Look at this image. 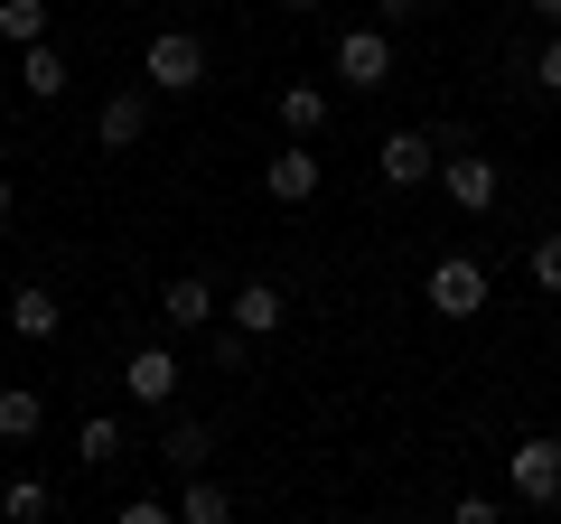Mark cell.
I'll return each instance as SVG.
<instances>
[{"instance_id":"cell-17","label":"cell","mask_w":561,"mask_h":524,"mask_svg":"<svg viewBox=\"0 0 561 524\" xmlns=\"http://www.w3.org/2000/svg\"><path fill=\"white\" fill-rule=\"evenodd\" d=\"M179 515H187V524H225V515H234V497H225V487L206 478V468H187V487H179Z\"/></svg>"},{"instance_id":"cell-6","label":"cell","mask_w":561,"mask_h":524,"mask_svg":"<svg viewBox=\"0 0 561 524\" xmlns=\"http://www.w3.org/2000/svg\"><path fill=\"white\" fill-rule=\"evenodd\" d=\"M337 76L356 84V94H375V84L393 76V38H383V29H346L337 38Z\"/></svg>"},{"instance_id":"cell-1","label":"cell","mask_w":561,"mask_h":524,"mask_svg":"<svg viewBox=\"0 0 561 524\" xmlns=\"http://www.w3.org/2000/svg\"><path fill=\"white\" fill-rule=\"evenodd\" d=\"M505 497L515 505H561V441L552 431H534V441L505 449Z\"/></svg>"},{"instance_id":"cell-19","label":"cell","mask_w":561,"mask_h":524,"mask_svg":"<svg viewBox=\"0 0 561 524\" xmlns=\"http://www.w3.org/2000/svg\"><path fill=\"white\" fill-rule=\"evenodd\" d=\"M47 505H57V497H47V478H10V487H0V515H10V524H38Z\"/></svg>"},{"instance_id":"cell-12","label":"cell","mask_w":561,"mask_h":524,"mask_svg":"<svg viewBox=\"0 0 561 524\" xmlns=\"http://www.w3.org/2000/svg\"><path fill=\"white\" fill-rule=\"evenodd\" d=\"M57 319H66V309H57V291H47V282H20V291H10V328H20L28 346L57 338Z\"/></svg>"},{"instance_id":"cell-26","label":"cell","mask_w":561,"mask_h":524,"mask_svg":"<svg viewBox=\"0 0 561 524\" xmlns=\"http://www.w3.org/2000/svg\"><path fill=\"white\" fill-rule=\"evenodd\" d=\"M524 10H534V20H542V29H561V0H524Z\"/></svg>"},{"instance_id":"cell-4","label":"cell","mask_w":561,"mask_h":524,"mask_svg":"<svg viewBox=\"0 0 561 524\" xmlns=\"http://www.w3.org/2000/svg\"><path fill=\"white\" fill-rule=\"evenodd\" d=\"M440 187H449V206L486 216V206H496V187H505V169H496V160H478V150H449V160H440Z\"/></svg>"},{"instance_id":"cell-16","label":"cell","mask_w":561,"mask_h":524,"mask_svg":"<svg viewBox=\"0 0 561 524\" xmlns=\"http://www.w3.org/2000/svg\"><path fill=\"white\" fill-rule=\"evenodd\" d=\"M20 84H28L38 103H57V94H66V57H57L47 38H28V47H20Z\"/></svg>"},{"instance_id":"cell-14","label":"cell","mask_w":561,"mask_h":524,"mask_svg":"<svg viewBox=\"0 0 561 524\" xmlns=\"http://www.w3.org/2000/svg\"><path fill=\"white\" fill-rule=\"evenodd\" d=\"M280 132H290V141H319L328 132V94L319 84H280Z\"/></svg>"},{"instance_id":"cell-11","label":"cell","mask_w":561,"mask_h":524,"mask_svg":"<svg viewBox=\"0 0 561 524\" xmlns=\"http://www.w3.org/2000/svg\"><path fill=\"white\" fill-rule=\"evenodd\" d=\"M140 132H150V94H131V84H122V94L94 113V141H103V150H131Z\"/></svg>"},{"instance_id":"cell-27","label":"cell","mask_w":561,"mask_h":524,"mask_svg":"<svg viewBox=\"0 0 561 524\" xmlns=\"http://www.w3.org/2000/svg\"><path fill=\"white\" fill-rule=\"evenodd\" d=\"M10 206H20V187H10V169H0V225H10Z\"/></svg>"},{"instance_id":"cell-18","label":"cell","mask_w":561,"mask_h":524,"mask_svg":"<svg viewBox=\"0 0 561 524\" xmlns=\"http://www.w3.org/2000/svg\"><path fill=\"white\" fill-rule=\"evenodd\" d=\"M206 356H216L225 375H243V365H253V328H234V319H216V328H206Z\"/></svg>"},{"instance_id":"cell-9","label":"cell","mask_w":561,"mask_h":524,"mask_svg":"<svg viewBox=\"0 0 561 524\" xmlns=\"http://www.w3.org/2000/svg\"><path fill=\"white\" fill-rule=\"evenodd\" d=\"M122 384H131V403H150V412L179 403V356H169V346H131V375Z\"/></svg>"},{"instance_id":"cell-21","label":"cell","mask_w":561,"mask_h":524,"mask_svg":"<svg viewBox=\"0 0 561 524\" xmlns=\"http://www.w3.org/2000/svg\"><path fill=\"white\" fill-rule=\"evenodd\" d=\"M76 449H84V459H122V422H113V412H94V422L76 431Z\"/></svg>"},{"instance_id":"cell-8","label":"cell","mask_w":561,"mask_h":524,"mask_svg":"<svg viewBox=\"0 0 561 524\" xmlns=\"http://www.w3.org/2000/svg\"><path fill=\"white\" fill-rule=\"evenodd\" d=\"M262 197H272V206H309V197H319V160H309V141H290L280 160H262Z\"/></svg>"},{"instance_id":"cell-23","label":"cell","mask_w":561,"mask_h":524,"mask_svg":"<svg viewBox=\"0 0 561 524\" xmlns=\"http://www.w3.org/2000/svg\"><path fill=\"white\" fill-rule=\"evenodd\" d=\"M534 282H542V291H561V235H542V243H534Z\"/></svg>"},{"instance_id":"cell-2","label":"cell","mask_w":561,"mask_h":524,"mask_svg":"<svg viewBox=\"0 0 561 524\" xmlns=\"http://www.w3.org/2000/svg\"><path fill=\"white\" fill-rule=\"evenodd\" d=\"M140 76L160 84V94H197V84H206V38H197V29H160L150 57H140Z\"/></svg>"},{"instance_id":"cell-25","label":"cell","mask_w":561,"mask_h":524,"mask_svg":"<svg viewBox=\"0 0 561 524\" xmlns=\"http://www.w3.org/2000/svg\"><path fill=\"white\" fill-rule=\"evenodd\" d=\"M375 10H383V29H393V20H421V0H375Z\"/></svg>"},{"instance_id":"cell-22","label":"cell","mask_w":561,"mask_h":524,"mask_svg":"<svg viewBox=\"0 0 561 524\" xmlns=\"http://www.w3.org/2000/svg\"><path fill=\"white\" fill-rule=\"evenodd\" d=\"M534 84H542V94H561V29L534 47Z\"/></svg>"},{"instance_id":"cell-20","label":"cell","mask_w":561,"mask_h":524,"mask_svg":"<svg viewBox=\"0 0 561 524\" xmlns=\"http://www.w3.org/2000/svg\"><path fill=\"white\" fill-rule=\"evenodd\" d=\"M0 38H10V47L47 38V0H0Z\"/></svg>"},{"instance_id":"cell-13","label":"cell","mask_w":561,"mask_h":524,"mask_svg":"<svg viewBox=\"0 0 561 524\" xmlns=\"http://www.w3.org/2000/svg\"><path fill=\"white\" fill-rule=\"evenodd\" d=\"M38 422H47L38 384H0V441H10V449H20V441H38Z\"/></svg>"},{"instance_id":"cell-10","label":"cell","mask_w":561,"mask_h":524,"mask_svg":"<svg viewBox=\"0 0 561 524\" xmlns=\"http://www.w3.org/2000/svg\"><path fill=\"white\" fill-rule=\"evenodd\" d=\"M225 319H234V328H253V338H280L290 300H280V282H243L234 300H225Z\"/></svg>"},{"instance_id":"cell-24","label":"cell","mask_w":561,"mask_h":524,"mask_svg":"<svg viewBox=\"0 0 561 524\" xmlns=\"http://www.w3.org/2000/svg\"><path fill=\"white\" fill-rule=\"evenodd\" d=\"M169 515H179L169 497H131V505H122V524H169Z\"/></svg>"},{"instance_id":"cell-7","label":"cell","mask_w":561,"mask_h":524,"mask_svg":"<svg viewBox=\"0 0 561 524\" xmlns=\"http://www.w3.org/2000/svg\"><path fill=\"white\" fill-rule=\"evenodd\" d=\"M160 319H169V328H179V338H206V328H216V319H225V300H216V291H206V282H197V272H179V282H169V291H160Z\"/></svg>"},{"instance_id":"cell-15","label":"cell","mask_w":561,"mask_h":524,"mask_svg":"<svg viewBox=\"0 0 561 524\" xmlns=\"http://www.w3.org/2000/svg\"><path fill=\"white\" fill-rule=\"evenodd\" d=\"M160 459H169V468H206V459H216V431H206V422H187V412H179V422L160 431Z\"/></svg>"},{"instance_id":"cell-3","label":"cell","mask_w":561,"mask_h":524,"mask_svg":"<svg viewBox=\"0 0 561 524\" xmlns=\"http://www.w3.org/2000/svg\"><path fill=\"white\" fill-rule=\"evenodd\" d=\"M431 309H440V319H478V309H486V262L440 253V262H431Z\"/></svg>"},{"instance_id":"cell-5","label":"cell","mask_w":561,"mask_h":524,"mask_svg":"<svg viewBox=\"0 0 561 524\" xmlns=\"http://www.w3.org/2000/svg\"><path fill=\"white\" fill-rule=\"evenodd\" d=\"M375 169H383V187H421L431 169H440V141H431V132H383Z\"/></svg>"},{"instance_id":"cell-28","label":"cell","mask_w":561,"mask_h":524,"mask_svg":"<svg viewBox=\"0 0 561 524\" xmlns=\"http://www.w3.org/2000/svg\"><path fill=\"white\" fill-rule=\"evenodd\" d=\"M290 10H319V0H290Z\"/></svg>"}]
</instances>
